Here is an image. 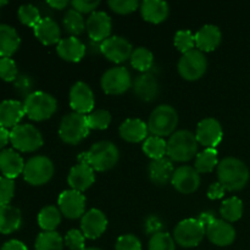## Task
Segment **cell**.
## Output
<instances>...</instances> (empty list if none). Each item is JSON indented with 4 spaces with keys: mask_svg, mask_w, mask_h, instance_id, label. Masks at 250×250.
<instances>
[{
    "mask_svg": "<svg viewBox=\"0 0 250 250\" xmlns=\"http://www.w3.org/2000/svg\"><path fill=\"white\" fill-rule=\"evenodd\" d=\"M219 182L229 192H237L243 189L248 183L250 173L246 164L233 156L222 159L217 166Z\"/></svg>",
    "mask_w": 250,
    "mask_h": 250,
    "instance_id": "6da1fadb",
    "label": "cell"
},
{
    "mask_svg": "<svg viewBox=\"0 0 250 250\" xmlns=\"http://www.w3.org/2000/svg\"><path fill=\"white\" fill-rule=\"evenodd\" d=\"M83 164H87L94 171L104 172L114 167L120 159V151L114 143L109 141H100L93 144L84 158H80Z\"/></svg>",
    "mask_w": 250,
    "mask_h": 250,
    "instance_id": "7a4b0ae2",
    "label": "cell"
},
{
    "mask_svg": "<svg viewBox=\"0 0 250 250\" xmlns=\"http://www.w3.org/2000/svg\"><path fill=\"white\" fill-rule=\"evenodd\" d=\"M199 143L194 133L187 129L176 131L167 141V158L175 163H187L198 155Z\"/></svg>",
    "mask_w": 250,
    "mask_h": 250,
    "instance_id": "3957f363",
    "label": "cell"
},
{
    "mask_svg": "<svg viewBox=\"0 0 250 250\" xmlns=\"http://www.w3.org/2000/svg\"><path fill=\"white\" fill-rule=\"evenodd\" d=\"M24 111L31 120L37 122L50 119L58 110V102L51 94L45 92H33L24 99Z\"/></svg>",
    "mask_w": 250,
    "mask_h": 250,
    "instance_id": "277c9868",
    "label": "cell"
},
{
    "mask_svg": "<svg viewBox=\"0 0 250 250\" xmlns=\"http://www.w3.org/2000/svg\"><path fill=\"white\" fill-rule=\"evenodd\" d=\"M178 125V114L171 105L163 104L153 110L148 120V128L153 136L167 137L175 133Z\"/></svg>",
    "mask_w": 250,
    "mask_h": 250,
    "instance_id": "5b68a950",
    "label": "cell"
},
{
    "mask_svg": "<svg viewBox=\"0 0 250 250\" xmlns=\"http://www.w3.org/2000/svg\"><path fill=\"white\" fill-rule=\"evenodd\" d=\"M89 126L87 124V115L71 112L65 115L60 122L59 136L63 143L77 146L89 134Z\"/></svg>",
    "mask_w": 250,
    "mask_h": 250,
    "instance_id": "8992f818",
    "label": "cell"
},
{
    "mask_svg": "<svg viewBox=\"0 0 250 250\" xmlns=\"http://www.w3.org/2000/svg\"><path fill=\"white\" fill-rule=\"evenodd\" d=\"M10 143L14 149L22 153H32L43 146V136L33 125H19L10 131Z\"/></svg>",
    "mask_w": 250,
    "mask_h": 250,
    "instance_id": "52a82bcc",
    "label": "cell"
},
{
    "mask_svg": "<svg viewBox=\"0 0 250 250\" xmlns=\"http://www.w3.org/2000/svg\"><path fill=\"white\" fill-rule=\"evenodd\" d=\"M207 236V227L198 219H186L177 224L173 229L176 244L183 248H194L199 246Z\"/></svg>",
    "mask_w": 250,
    "mask_h": 250,
    "instance_id": "ba28073f",
    "label": "cell"
},
{
    "mask_svg": "<svg viewBox=\"0 0 250 250\" xmlns=\"http://www.w3.org/2000/svg\"><path fill=\"white\" fill-rule=\"evenodd\" d=\"M54 164L48 156H32L24 165L23 178L31 186H43L53 178Z\"/></svg>",
    "mask_w": 250,
    "mask_h": 250,
    "instance_id": "9c48e42d",
    "label": "cell"
},
{
    "mask_svg": "<svg viewBox=\"0 0 250 250\" xmlns=\"http://www.w3.org/2000/svg\"><path fill=\"white\" fill-rule=\"evenodd\" d=\"M177 68L181 77L185 78L186 81L194 82L200 80L207 72L208 59L203 51L194 49L181 56Z\"/></svg>",
    "mask_w": 250,
    "mask_h": 250,
    "instance_id": "30bf717a",
    "label": "cell"
},
{
    "mask_svg": "<svg viewBox=\"0 0 250 250\" xmlns=\"http://www.w3.org/2000/svg\"><path fill=\"white\" fill-rule=\"evenodd\" d=\"M132 76L124 66L111 67L104 72L100 80L103 90L109 95H121L132 87Z\"/></svg>",
    "mask_w": 250,
    "mask_h": 250,
    "instance_id": "8fae6325",
    "label": "cell"
},
{
    "mask_svg": "<svg viewBox=\"0 0 250 250\" xmlns=\"http://www.w3.org/2000/svg\"><path fill=\"white\" fill-rule=\"evenodd\" d=\"M85 197L77 190H65L59 195L58 208L61 214L70 220L82 219L85 214Z\"/></svg>",
    "mask_w": 250,
    "mask_h": 250,
    "instance_id": "7c38bea8",
    "label": "cell"
},
{
    "mask_svg": "<svg viewBox=\"0 0 250 250\" xmlns=\"http://www.w3.org/2000/svg\"><path fill=\"white\" fill-rule=\"evenodd\" d=\"M100 51L107 60L115 63H121L131 58L133 48L124 37L111 36L100 43Z\"/></svg>",
    "mask_w": 250,
    "mask_h": 250,
    "instance_id": "4fadbf2b",
    "label": "cell"
},
{
    "mask_svg": "<svg viewBox=\"0 0 250 250\" xmlns=\"http://www.w3.org/2000/svg\"><path fill=\"white\" fill-rule=\"evenodd\" d=\"M70 106L73 112L78 114H90L94 110L95 99L92 88L84 82H77L70 89Z\"/></svg>",
    "mask_w": 250,
    "mask_h": 250,
    "instance_id": "5bb4252c",
    "label": "cell"
},
{
    "mask_svg": "<svg viewBox=\"0 0 250 250\" xmlns=\"http://www.w3.org/2000/svg\"><path fill=\"white\" fill-rule=\"evenodd\" d=\"M195 137H197L198 143L204 146L205 149H216V146L221 143L224 138L221 124L214 117H207L202 120L197 126Z\"/></svg>",
    "mask_w": 250,
    "mask_h": 250,
    "instance_id": "9a60e30c",
    "label": "cell"
},
{
    "mask_svg": "<svg viewBox=\"0 0 250 250\" xmlns=\"http://www.w3.org/2000/svg\"><path fill=\"white\" fill-rule=\"evenodd\" d=\"M171 183L177 192L182 194H192L200 186V173L193 166H180L173 172Z\"/></svg>",
    "mask_w": 250,
    "mask_h": 250,
    "instance_id": "2e32d148",
    "label": "cell"
},
{
    "mask_svg": "<svg viewBox=\"0 0 250 250\" xmlns=\"http://www.w3.org/2000/svg\"><path fill=\"white\" fill-rule=\"evenodd\" d=\"M85 29L95 43H103L111 34L112 22L109 15L104 11H95L89 15L85 22Z\"/></svg>",
    "mask_w": 250,
    "mask_h": 250,
    "instance_id": "e0dca14e",
    "label": "cell"
},
{
    "mask_svg": "<svg viewBox=\"0 0 250 250\" xmlns=\"http://www.w3.org/2000/svg\"><path fill=\"white\" fill-rule=\"evenodd\" d=\"M107 229V219L99 209H90L81 219V231L88 239H97Z\"/></svg>",
    "mask_w": 250,
    "mask_h": 250,
    "instance_id": "ac0fdd59",
    "label": "cell"
},
{
    "mask_svg": "<svg viewBox=\"0 0 250 250\" xmlns=\"http://www.w3.org/2000/svg\"><path fill=\"white\" fill-rule=\"evenodd\" d=\"M207 237L217 247H229L236 239V229L225 220H215L207 227Z\"/></svg>",
    "mask_w": 250,
    "mask_h": 250,
    "instance_id": "d6986e66",
    "label": "cell"
},
{
    "mask_svg": "<svg viewBox=\"0 0 250 250\" xmlns=\"http://www.w3.org/2000/svg\"><path fill=\"white\" fill-rule=\"evenodd\" d=\"M26 115L23 103L19 100H4L0 103V127L1 128H15Z\"/></svg>",
    "mask_w": 250,
    "mask_h": 250,
    "instance_id": "ffe728a7",
    "label": "cell"
},
{
    "mask_svg": "<svg viewBox=\"0 0 250 250\" xmlns=\"http://www.w3.org/2000/svg\"><path fill=\"white\" fill-rule=\"evenodd\" d=\"M95 182L94 170L87 164H77L72 166L70 173L67 176V183L71 189L77 190V192H84L90 186Z\"/></svg>",
    "mask_w": 250,
    "mask_h": 250,
    "instance_id": "44dd1931",
    "label": "cell"
},
{
    "mask_svg": "<svg viewBox=\"0 0 250 250\" xmlns=\"http://www.w3.org/2000/svg\"><path fill=\"white\" fill-rule=\"evenodd\" d=\"M134 94L143 102H153L160 92V85L155 76L150 72L141 73L132 83Z\"/></svg>",
    "mask_w": 250,
    "mask_h": 250,
    "instance_id": "7402d4cb",
    "label": "cell"
},
{
    "mask_svg": "<svg viewBox=\"0 0 250 250\" xmlns=\"http://www.w3.org/2000/svg\"><path fill=\"white\" fill-rule=\"evenodd\" d=\"M195 37V48L203 53L214 51L219 48L222 41L221 31L215 24H205L202 28L198 29Z\"/></svg>",
    "mask_w": 250,
    "mask_h": 250,
    "instance_id": "603a6c76",
    "label": "cell"
},
{
    "mask_svg": "<svg viewBox=\"0 0 250 250\" xmlns=\"http://www.w3.org/2000/svg\"><path fill=\"white\" fill-rule=\"evenodd\" d=\"M24 165L22 156L14 149H4L0 151V172L10 180H15L17 176L23 173Z\"/></svg>",
    "mask_w": 250,
    "mask_h": 250,
    "instance_id": "cb8c5ba5",
    "label": "cell"
},
{
    "mask_svg": "<svg viewBox=\"0 0 250 250\" xmlns=\"http://www.w3.org/2000/svg\"><path fill=\"white\" fill-rule=\"evenodd\" d=\"M84 44L77 38V37H67L59 42L56 45V53L62 60L67 62H78L85 55Z\"/></svg>",
    "mask_w": 250,
    "mask_h": 250,
    "instance_id": "d4e9b609",
    "label": "cell"
},
{
    "mask_svg": "<svg viewBox=\"0 0 250 250\" xmlns=\"http://www.w3.org/2000/svg\"><path fill=\"white\" fill-rule=\"evenodd\" d=\"M120 137L128 143H139L148 138V124L141 119H127L119 128Z\"/></svg>",
    "mask_w": 250,
    "mask_h": 250,
    "instance_id": "484cf974",
    "label": "cell"
},
{
    "mask_svg": "<svg viewBox=\"0 0 250 250\" xmlns=\"http://www.w3.org/2000/svg\"><path fill=\"white\" fill-rule=\"evenodd\" d=\"M139 10L144 21L154 24L164 22L170 14V6L163 0H144L141 2Z\"/></svg>",
    "mask_w": 250,
    "mask_h": 250,
    "instance_id": "4316f807",
    "label": "cell"
},
{
    "mask_svg": "<svg viewBox=\"0 0 250 250\" xmlns=\"http://www.w3.org/2000/svg\"><path fill=\"white\" fill-rule=\"evenodd\" d=\"M173 172H175V167H173L172 161L168 158L156 159V160H151V163L149 164V178L156 186H165L171 182Z\"/></svg>",
    "mask_w": 250,
    "mask_h": 250,
    "instance_id": "83f0119b",
    "label": "cell"
},
{
    "mask_svg": "<svg viewBox=\"0 0 250 250\" xmlns=\"http://www.w3.org/2000/svg\"><path fill=\"white\" fill-rule=\"evenodd\" d=\"M34 36L44 45H54L61 41V31L59 24L49 17H44L33 28Z\"/></svg>",
    "mask_w": 250,
    "mask_h": 250,
    "instance_id": "f1b7e54d",
    "label": "cell"
},
{
    "mask_svg": "<svg viewBox=\"0 0 250 250\" xmlns=\"http://www.w3.org/2000/svg\"><path fill=\"white\" fill-rule=\"evenodd\" d=\"M21 39L14 27L0 24V59L11 58L20 48Z\"/></svg>",
    "mask_w": 250,
    "mask_h": 250,
    "instance_id": "f546056e",
    "label": "cell"
},
{
    "mask_svg": "<svg viewBox=\"0 0 250 250\" xmlns=\"http://www.w3.org/2000/svg\"><path fill=\"white\" fill-rule=\"evenodd\" d=\"M22 225V215L12 205L0 208V233L10 234L16 232Z\"/></svg>",
    "mask_w": 250,
    "mask_h": 250,
    "instance_id": "4dcf8cb0",
    "label": "cell"
},
{
    "mask_svg": "<svg viewBox=\"0 0 250 250\" xmlns=\"http://www.w3.org/2000/svg\"><path fill=\"white\" fill-rule=\"evenodd\" d=\"M61 211L55 205H46L39 211L38 225L44 232H54L61 222Z\"/></svg>",
    "mask_w": 250,
    "mask_h": 250,
    "instance_id": "1f68e13d",
    "label": "cell"
},
{
    "mask_svg": "<svg viewBox=\"0 0 250 250\" xmlns=\"http://www.w3.org/2000/svg\"><path fill=\"white\" fill-rule=\"evenodd\" d=\"M219 153L216 149L207 148L195 156L194 167L199 173H209L219 166Z\"/></svg>",
    "mask_w": 250,
    "mask_h": 250,
    "instance_id": "d6a6232c",
    "label": "cell"
},
{
    "mask_svg": "<svg viewBox=\"0 0 250 250\" xmlns=\"http://www.w3.org/2000/svg\"><path fill=\"white\" fill-rule=\"evenodd\" d=\"M243 202L239 198L232 197L224 200L220 207V215L222 216V220L231 224L241 220V217L243 216Z\"/></svg>",
    "mask_w": 250,
    "mask_h": 250,
    "instance_id": "836d02e7",
    "label": "cell"
},
{
    "mask_svg": "<svg viewBox=\"0 0 250 250\" xmlns=\"http://www.w3.org/2000/svg\"><path fill=\"white\" fill-rule=\"evenodd\" d=\"M144 154L151 159V160H156V159H161L167 156V142L161 137L150 136L143 142L142 146Z\"/></svg>",
    "mask_w": 250,
    "mask_h": 250,
    "instance_id": "e575fe53",
    "label": "cell"
},
{
    "mask_svg": "<svg viewBox=\"0 0 250 250\" xmlns=\"http://www.w3.org/2000/svg\"><path fill=\"white\" fill-rule=\"evenodd\" d=\"M129 60H131V65L133 66V68L141 71L142 73L149 72L154 65L153 53L144 46L133 49Z\"/></svg>",
    "mask_w": 250,
    "mask_h": 250,
    "instance_id": "d590c367",
    "label": "cell"
},
{
    "mask_svg": "<svg viewBox=\"0 0 250 250\" xmlns=\"http://www.w3.org/2000/svg\"><path fill=\"white\" fill-rule=\"evenodd\" d=\"M85 20L82 14L76 11L75 9L67 10L63 15L62 23L66 32L71 34V37H76L82 34L85 31Z\"/></svg>",
    "mask_w": 250,
    "mask_h": 250,
    "instance_id": "8d00e7d4",
    "label": "cell"
},
{
    "mask_svg": "<svg viewBox=\"0 0 250 250\" xmlns=\"http://www.w3.org/2000/svg\"><path fill=\"white\" fill-rule=\"evenodd\" d=\"M63 238L58 232H42L34 244L36 250H63Z\"/></svg>",
    "mask_w": 250,
    "mask_h": 250,
    "instance_id": "74e56055",
    "label": "cell"
},
{
    "mask_svg": "<svg viewBox=\"0 0 250 250\" xmlns=\"http://www.w3.org/2000/svg\"><path fill=\"white\" fill-rule=\"evenodd\" d=\"M87 124L90 129L103 131L106 129L111 124V114L107 110L97 109L87 115Z\"/></svg>",
    "mask_w": 250,
    "mask_h": 250,
    "instance_id": "f35d334b",
    "label": "cell"
},
{
    "mask_svg": "<svg viewBox=\"0 0 250 250\" xmlns=\"http://www.w3.org/2000/svg\"><path fill=\"white\" fill-rule=\"evenodd\" d=\"M17 15H19V20L21 23H23L24 26L32 27V28H34L42 20L38 7L32 4H24L20 6Z\"/></svg>",
    "mask_w": 250,
    "mask_h": 250,
    "instance_id": "ab89813d",
    "label": "cell"
},
{
    "mask_svg": "<svg viewBox=\"0 0 250 250\" xmlns=\"http://www.w3.org/2000/svg\"><path fill=\"white\" fill-rule=\"evenodd\" d=\"M148 250H176V242L167 232H159L151 236Z\"/></svg>",
    "mask_w": 250,
    "mask_h": 250,
    "instance_id": "60d3db41",
    "label": "cell"
},
{
    "mask_svg": "<svg viewBox=\"0 0 250 250\" xmlns=\"http://www.w3.org/2000/svg\"><path fill=\"white\" fill-rule=\"evenodd\" d=\"M175 46L182 54L188 53V51L194 50L195 48V37L189 29H181L175 34L173 39Z\"/></svg>",
    "mask_w": 250,
    "mask_h": 250,
    "instance_id": "b9f144b4",
    "label": "cell"
},
{
    "mask_svg": "<svg viewBox=\"0 0 250 250\" xmlns=\"http://www.w3.org/2000/svg\"><path fill=\"white\" fill-rule=\"evenodd\" d=\"M19 77L17 65L11 58L0 59V78L5 82H15Z\"/></svg>",
    "mask_w": 250,
    "mask_h": 250,
    "instance_id": "7bdbcfd3",
    "label": "cell"
},
{
    "mask_svg": "<svg viewBox=\"0 0 250 250\" xmlns=\"http://www.w3.org/2000/svg\"><path fill=\"white\" fill-rule=\"evenodd\" d=\"M110 9L120 15H128L136 11L141 4L137 0H110L107 1Z\"/></svg>",
    "mask_w": 250,
    "mask_h": 250,
    "instance_id": "ee69618b",
    "label": "cell"
},
{
    "mask_svg": "<svg viewBox=\"0 0 250 250\" xmlns=\"http://www.w3.org/2000/svg\"><path fill=\"white\" fill-rule=\"evenodd\" d=\"M63 243L70 250H82L85 248V237L80 229H70L63 238Z\"/></svg>",
    "mask_w": 250,
    "mask_h": 250,
    "instance_id": "f6af8a7d",
    "label": "cell"
},
{
    "mask_svg": "<svg viewBox=\"0 0 250 250\" xmlns=\"http://www.w3.org/2000/svg\"><path fill=\"white\" fill-rule=\"evenodd\" d=\"M15 195V182L6 177H0V208L10 205Z\"/></svg>",
    "mask_w": 250,
    "mask_h": 250,
    "instance_id": "bcb514c9",
    "label": "cell"
},
{
    "mask_svg": "<svg viewBox=\"0 0 250 250\" xmlns=\"http://www.w3.org/2000/svg\"><path fill=\"white\" fill-rule=\"evenodd\" d=\"M115 250H142V243L134 234H122L117 238Z\"/></svg>",
    "mask_w": 250,
    "mask_h": 250,
    "instance_id": "7dc6e473",
    "label": "cell"
},
{
    "mask_svg": "<svg viewBox=\"0 0 250 250\" xmlns=\"http://www.w3.org/2000/svg\"><path fill=\"white\" fill-rule=\"evenodd\" d=\"M15 90L19 93L20 95H23L24 99L32 94V89H33V81L28 75H19L16 81L14 82Z\"/></svg>",
    "mask_w": 250,
    "mask_h": 250,
    "instance_id": "c3c4849f",
    "label": "cell"
},
{
    "mask_svg": "<svg viewBox=\"0 0 250 250\" xmlns=\"http://www.w3.org/2000/svg\"><path fill=\"white\" fill-rule=\"evenodd\" d=\"M100 1H85V0H73L71 2L72 5V9H75L76 11H78L80 14H93V12L97 11V7L99 6Z\"/></svg>",
    "mask_w": 250,
    "mask_h": 250,
    "instance_id": "681fc988",
    "label": "cell"
},
{
    "mask_svg": "<svg viewBox=\"0 0 250 250\" xmlns=\"http://www.w3.org/2000/svg\"><path fill=\"white\" fill-rule=\"evenodd\" d=\"M227 190L225 189L224 186L221 185L220 182H215L212 185H210L209 189H208V198L211 200H216V199H221V198L225 197V193Z\"/></svg>",
    "mask_w": 250,
    "mask_h": 250,
    "instance_id": "f907efd6",
    "label": "cell"
},
{
    "mask_svg": "<svg viewBox=\"0 0 250 250\" xmlns=\"http://www.w3.org/2000/svg\"><path fill=\"white\" fill-rule=\"evenodd\" d=\"M0 250H28V249H27L26 244H24L23 242L17 241V239H11V241L6 242Z\"/></svg>",
    "mask_w": 250,
    "mask_h": 250,
    "instance_id": "816d5d0a",
    "label": "cell"
},
{
    "mask_svg": "<svg viewBox=\"0 0 250 250\" xmlns=\"http://www.w3.org/2000/svg\"><path fill=\"white\" fill-rule=\"evenodd\" d=\"M10 142V131L6 128H1L0 127V151L4 150L5 146Z\"/></svg>",
    "mask_w": 250,
    "mask_h": 250,
    "instance_id": "f5cc1de1",
    "label": "cell"
},
{
    "mask_svg": "<svg viewBox=\"0 0 250 250\" xmlns=\"http://www.w3.org/2000/svg\"><path fill=\"white\" fill-rule=\"evenodd\" d=\"M198 220H199V221L202 222L205 227H208L210 224H212V222H214L216 219H215V216L211 214V212H203V214H200V216L198 217Z\"/></svg>",
    "mask_w": 250,
    "mask_h": 250,
    "instance_id": "db71d44e",
    "label": "cell"
},
{
    "mask_svg": "<svg viewBox=\"0 0 250 250\" xmlns=\"http://www.w3.org/2000/svg\"><path fill=\"white\" fill-rule=\"evenodd\" d=\"M70 2L67 0H53V1H48V5L55 10H63L66 6H68Z\"/></svg>",
    "mask_w": 250,
    "mask_h": 250,
    "instance_id": "11a10c76",
    "label": "cell"
},
{
    "mask_svg": "<svg viewBox=\"0 0 250 250\" xmlns=\"http://www.w3.org/2000/svg\"><path fill=\"white\" fill-rule=\"evenodd\" d=\"M82 250H103V249H100V248H94V247H90V248H87V247H85V248L82 249Z\"/></svg>",
    "mask_w": 250,
    "mask_h": 250,
    "instance_id": "9f6ffc18",
    "label": "cell"
},
{
    "mask_svg": "<svg viewBox=\"0 0 250 250\" xmlns=\"http://www.w3.org/2000/svg\"><path fill=\"white\" fill-rule=\"evenodd\" d=\"M6 4H7L6 0H0V7L5 6V5H6Z\"/></svg>",
    "mask_w": 250,
    "mask_h": 250,
    "instance_id": "6f0895ef",
    "label": "cell"
}]
</instances>
